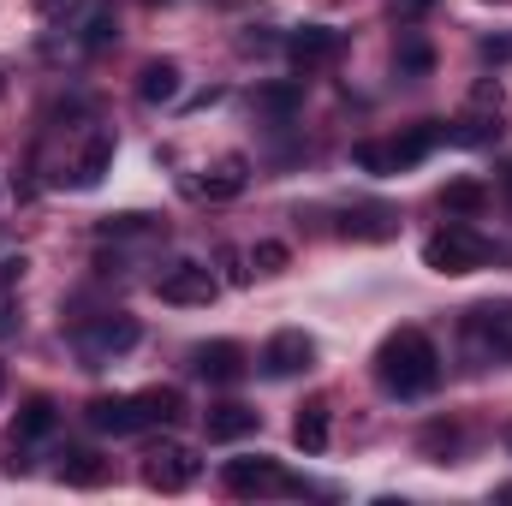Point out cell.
<instances>
[{
  "instance_id": "obj_1",
  "label": "cell",
  "mask_w": 512,
  "mask_h": 506,
  "mask_svg": "<svg viewBox=\"0 0 512 506\" xmlns=\"http://www.w3.org/2000/svg\"><path fill=\"white\" fill-rule=\"evenodd\" d=\"M376 381L387 399H423L441 387V352L423 328H393L376 346Z\"/></svg>"
},
{
  "instance_id": "obj_2",
  "label": "cell",
  "mask_w": 512,
  "mask_h": 506,
  "mask_svg": "<svg viewBox=\"0 0 512 506\" xmlns=\"http://www.w3.org/2000/svg\"><path fill=\"white\" fill-rule=\"evenodd\" d=\"M447 143V126L441 120H423V126H411L405 137H387V143H358L352 149V161L364 167V173H405V167H417L429 149H441Z\"/></svg>"
},
{
  "instance_id": "obj_3",
  "label": "cell",
  "mask_w": 512,
  "mask_h": 506,
  "mask_svg": "<svg viewBox=\"0 0 512 506\" xmlns=\"http://www.w3.org/2000/svg\"><path fill=\"white\" fill-rule=\"evenodd\" d=\"M137 316L126 310H102V316H84L78 322V334H72V346H78V358H84V370H102V364H114L120 352L137 346Z\"/></svg>"
},
{
  "instance_id": "obj_4",
  "label": "cell",
  "mask_w": 512,
  "mask_h": 506,
  "mask_svg": "<svg viewBox=\"0 0 512 506\" xmlns=\"http://www.w3.org/2000/svg\"><path fill=\"white\" fill-rule=\"evenodd\" d=\"M489 256H495V245H489L471 221H453V227H441L435 239H423V262H429L435 274H477V268H489Z\"/></svg>"
},
{
  "instance_id": "obj_5",
  "label": "cell",
  "mask_w": 512,
  "mask_h": 506,
  "mask_svg": "<svg viewBox=\"0 0 512 506\" xmlns=\"http://www.w3.org/2000/svg\"><path fill=\"white\" fill-rule=\"evenodd\" d=\"M221 483H227V495H239V501H256V495H304V483L286 477L274 459H227Z\"/></svg>"
},
{
  "instance_id": "obj_6",
  "label": "cell",
  "mask_w": 512,
  "mask_h": 506,
  "mask_svg": "<svg viewBox=\"0 0 512 506\" xmlns=\"http://www.w3.org/2000/svg\"><path fill=\"white\" fill-rule=\"evenodd\" d=\"M465 334H471V346H477L489 364H512V298L477 304V310L465 316Z\"/></svg>"
},
{
  "instance_id": "obj_7",
  "label": "cell",
  "mask_w": 512,
  "mask_h": 506,
  "mask_svg": "<svg viewBox=\"0 0 512 506\" xmlns=\"http://www.w3.org/2000/svg\"><path fill=\"white\" fill-rule=\"evenodd\" d=\"M84 423H90L96 435H137V429H149L137 393H96V399L84 405Z\"/></svg>"
},
{
  "instance_id": "obj_8",
  "label": "cell",
  "mask_w": 512,
  "mask_h": 506,
  "mask_svg": "<svg viewBox=\"0 0 512 506\" xmlns=\"http://www.w3.org/2000/svg\"><path fill=\"white\" fill-rule=\"evenodd\" d=\"M310 364H316V340H310L304 328H280V334L262 346V376H274V381L304 376Z\"/></svg>"
},
{
  "instance_id": "obj_9",
  "label": "cell",
  "mask_w": 512,
  "mask_h": 506,
  "mask_svg": "<svg viewBox=\"0 0 512 506\" xmlns=\"http://www.w3.org/2000/svg\"><path fill=\"white\" fill-rule=\"evenodd\" d=\"M191 376L215 381V387H233V381L251 376V358H245V346H239V340H209V346H197V352H191Z\"/></svg>"
},
{
  "instance_id": "obj_10",
  "label": "cell",
  "mask_w": 512,
  "mask_h": 506,
  "mask_svg": "<svg viewBox=\"0 0 512 506\" xmlns=\"http://www.w3.org/2000/svg\"><path fill=\"white\" fill-rule=\"evenodd\" d=\"M155 292H161V304H215L221 280H215L203 262H179V268H167V274L155 280Z\"/></svg>"
},
{
  "instance_id": "obj_11",
  "label": "cell",
  "mask_w": 512,
  "mask_h": 506,
  "mask_svg": "<svg viewBox=\"0 0 512 506\" xmlns=\"http://www.w3.org/2000/svg\"><path fill=\"white\" fill-rule=\"evenodd\" d=\"M340 30H328V24H298V30H286V54H292V66L298 72H310V66H328L334 54H340Z\"/></svg>"
},
{
  "instance_id": "obj_12",
  "label": "cell",
  "mask_w": 512,
  "mask_h": 506,
  "mask_svg": "<svg viewBox=\"0 0 512 506\" xmlns=\"http://www.w3.org/2000/svg\"><path fill=\"white\" fill-rule=\"evenodd\" d=\"M191 477H197V459L185 453V447H155L149 453V465H143V483L149 489H161V495H179V489H191Z\"/></svg>"
},
{
  "instance_id": "obj_13",
  "label": "cell",
  "mask_w": 512,
  "mask_h": 506,
  "mask_svg": "<svg viewBox=\"0 0 512 506\" xmlns=\"http://www.w3.org/2000/svg\"><path fill=\"white\" fill-rule=\"evenodd\" d=\"M262 429V411H251V405H239V399H227V405H209V417H203V435L209 441H245V435H256Z\"/></svg>"
},
{
  "instance_id": "obj_14",
  "label": "cell",
  "mask_w": 512,
  "mask_h": 506,
  "mask_svg": "<svg viewBox=\"0 0 512 506\" xmlns=\"http://www.w3.org/2000/svg\"><path fill=\"white\" fill-rule=\"evenodd\" d=\"M54 477L72 483V489H102V483H108V459L90 453V447H66L60 465H54Z\"/></svg>"
},
{
  "instance_id": "obj_15",
  "label": "cell",
  "mask_w": 512,
  "mask_h": 506,
  "mask_svg": "<svg viewBox=\"0 0 512 506\" xmlns=\"http://www.w3.org/2000/svg\"><path fill=\"white\" fill-rule=\"evenodd\" d=\"M137 102H143V108L179 102V66H173V60H149V66L137 72Z\"/></svg>"
},
{
  "instance_id": "obj_16",
  "label": "cell",
  "mask_w": 512,
  "mask_h": 506,
  "mask_svg": "<svg viewBox=\"0 0 512 506\" xmlns=\"http://www.w3.org/2000/svg\"><path fill=\"white\" fill-rule=\"evenodd\" d=\"M489 102H477L471 114H459L453 126H447V143H459V149H489L495 137H501V114H483Z\"/></svg>"
},
{
  "instance_id": "obj_17",
  "label": "cell",
  "mask_w": 512,
  "mask_h": 506,
  "mask_svg": "<svg viewBox=\"0 0 512 506\" xmlns=\"http://www.w3.org/2000/svg\"><path fill=\"white\" fill-rule=\"evenodd\" d=\"M489 197H495V191H489L483 179H453V185L441 191V209H447L453 221H477V215L489 209Z\"/></svg>"
},
{
  "instance_id": "obj_18",
  "label": "cell",
  "mask_w": 512,
  "mask_h": 506,
  "mask_svg": "<svg viewBox=\"0 0 512 506\" xmlns=\"http://www.w3.org/2000/svg\"><path fill=\"white\" fill-rule=\"evenodd\" d=\"M346 233H352V239H370V245H376V239H393V233H399V209H387V203H358V209L346 215Z\"/></svg>"
},
{
  "instance_id": "obj_19",
  "label": "cell",
  "mask_w": 512,
  "mask_h": 506,
  "mask_svg": "<svg viewBox=\"0 0 512 506\" xmlns=\"http://www.w3.org/2000/svg\"><path fill=\"white\" fill-rule=\"evenodd\" d=\"M298 108H304V84H292V78H286V84H262V90H256V114H262V120H274V126H286Z\"/></svg>"
},
{
  "instance_id": "obj_20",
  "label": "cell",
  "mask_w": 512,
  "mask_h": 506,
  "mask_svg": "<svg viewBox=\"0 0 512 506\" xmlns=\"http://www.w3.org/2000/svg\"><path fill=\"white\" fill-rule=\"evenodd\" d=\"M245 185H251V161H245V155H227V161H215V173H209L197 191L215 197V203H227V197H239Z\"/></svg>"
},
{
  "instance_id": "obj_21",
  "label": "cell",
  "mask_w": 512,
  "mask_h": 506,
  "mask_svg": "<svg viewBox=\"0 0 512 506\" xmlns=\"http://www.w3.org/2000/svg\"><path fill=\"white\" fill-rule=\"evenodd\" d=\"M292 441H298V453H328V405L322 399H310L298 417H292Z\"/></svg>"
},
{
  "instance_id": "obj_22",
  "label": "cell",
  "mask_w": 512,
  "mask_h": 506,
  "mask_svg": "<svg viewBox=\"0 0 512 506\" xmlns=\"http://www.w3.org/2000/svg\"><path fill=\"white\" fill-rule=\"evenodd\" d=\"M54 423H60V405H54L48 393H30L24 411H18V441H48Z\"/></svg>"
},
{
  "instance_id": "obj_23",
  "label": "cell",
  "mask_w": 512,
  "mask_h": 506,
  "mask_svg": "<svg viewBox=\"0 0 512 506\" xmlns=\"http://www.w3.org/2000/svg\"><path fill=\"white\" fill-rule=\"evenodd\" d=\"M108 161H114V137H108V131H96V137H90V149H84V155H78V167H72V185H84V191H90V185H102Z\"/></svg>"
},
{
  "instance_id": "obj_24",
  "label": "cell",
  "mask_w": 512,
  "mask_h": 506,
  "mask_svg": "<svg viewBox=\"0 0 512 506\" xmlns=\"http://www.w3.org/2000/svg\"><path fill=\"white\" fill-rule=\"evenodd\" d=\"M96 233L102 239H167V221L161 215H108Z\"/></svg>"
},
{
  "instance_id": "obj_25",
  "label": "cell",
  "mask_w": 512,
  "mask_h": 506,
  "mask_svg": "<svg viewBox=\"0 0 512 506\" xmlns=\"http://www.w3.org/2000/svg\"><path fill=\"white\" fill-rule=\"evenodd\" d=\"M114 42H120V12L102 0V6H90V24H84V48H90V54H108Z\"/></svg>"
},
{
  "instance_id": "obj_26",
  "label": "cell",
  "mask_w": 512,
  "mask_h": 506,
  "mask_svg": "<svg viewBox=\"0 0 512 506\" xmlns=\"http://www.w3.org/2000/svg\"><path fill=\"white\" fill-rule=\"evenodd\" d=\"M393 66H399L405 78H429V72H435V48H429V42H417V36H399Z\"/></svg>"
},
{
  "instance_id": "obj_27",
  "label": "cell",
  "mask_w": 512,
  "mask_h": 506,
  "mask_svg": "<svg viewBox=\"0 0 512 506\" xmlns=\"http://www.w3.org/2000/svg\"><path fill=\"white\" fill-rule=\"evenodd\" d=\"M423 453H429V459L459 453V429H453V423H429V429H423Z\"/></svg>"
},
{
  "instance_id": "obj_28",
  "label": "cell",
  "mask_w": 512,
  "mask_h": 506,
  "mask_svg": "<svg viewBox=\"0 0 512 506\" xmlns=\"http://www.w3.org/2000/svg\"><path fill=\"white\" fill-rule=\"evenodd\" d=\"M251 262L262 268V274H274V268H286V245H274V239H268V245H256V251H251Z\"/></svg>"
},
{
  "instance_id": "obj_29",
  "label": "cell",
  "mask_w": 512,
  "mask_h": 506,
  "mask_svg": "<svg viewBox=\"0 0 512 506\" xmlns=\"http://www.w3.org/2000/svg\"><path fill=\"white\" fill-rule=\"evenodd\" d=\"M387 6H393V18H423L435 0H387Z\"/></svg>"
},
{
  "instance_id": "obj_30",
  "label": "cell",
  "mask_w": 512,
  "mask_h": 506,
  "mask_svg": "<svg viewBox=\"0 0 512 506\" xmlns=\"http://www.w3.org/2000/svg\"><path fill=\"white\" fill-rule=\"evenodd\" d=\"M18 280H24V256H6L0 262V286H18Z\"/></svg>"
},
{
  "instance_id": "obj_31",
  "label": "cell",
  "mask_w": 512,
  "mask_h": 506,
  "mask_svg": "<svg viewBox=\"0 0 512 506\" xmlns=\"http://www.w3.org/2000/svg\"><path fill=\"white\" fill-rule=\"evenodd\" d=\"M6 334H18V322H12V298H6V286H0V340Z\"/></svg>"
},
{
  "instance_id": "obj_32",
  "label": "cell",
  "mask_w": 512,
  "mask_h": 506,
  "mask_svg": "<svg viewBox=\"0 0 512 506\" xmlns=\"http://www.w3.org/2000/svg\"><path fill=\"white\" fill-rule=\"evenodd\" d=\"M507 54H512L507 36H489V42H483V60H507Z\"/></svg>"
},
{
  "instance_id": "obj_33",
  "label": "cell",
  "mask_w": 512,
  "mask_h": 506,
  "mask_svg": "<svg viewBox=\"0 0 512 506\" xmlns=\"http://www.w3.org/2000/svg\"><path fill=\"white\" fill-rule=\"evenodd\" d=\"M36 6H42L48 18H60V12H66V6H78V0H36Z\"/></svg>"
},
{
  "instance_id": "obj_34",
  "label": "cell",
  "mask_w": 512,
  "mask_h": 506,
  "mask_svg": "<svg viewBox=\"0 0 512 506\" xmlns=\"http://www.w3.org/2000/svg\"><path fill=\"white\" fill-rule=\"evenodd\" d=\"M501 203H507V209H512V167H507V173H501Z\"/></svg>"
},
{
  "instance_id": "obj_35",
  "label": "cell",
  "mask_w": 512,
  "mask_h": 506,
  "mask_svg": "<svg viewBox=\"0 0 512 506\" xmlns=\"http://www.w3.org/2000/svg\"><path fill=\"white\" fill-rule=\"evenodd\" d=\"M501 501H512V483H501Z\"/></svg>"
},
{
  "instance_id": "obj_36",
  "label": "cell",
  "mask_w": 512,
  "mask_h": 506,
  "mask_svg": "<svg viewBox=\"0 0 512 506\" xmlns=\"http://www.w3.org/2000/svg\"><path fill=\"white\" fill-rule=\"evenodd\" d=\"M501 441H507V453H512V423H507V435H501Z\"/></svg>"
},
{
  "instance_id": "obj_37",
  "label": "cell",
  "mask_w": 512,
  "mask_h": 506,
  "mask_svg": "<svg viewBox=\"0 0 512 506\" xmlns=\"http://www.w3.org/2000/svg\"><path fill=\"white\" fill-rule=\"evenodd\" d=\"M0 387H6V370H0Z\"/></svg>"
},
{
  "instance_id": "obj_38",
  "label": "cell",
  "mask_w": 512,
  "mask_h": 506,
  "mask_svg": "<svg viewBox=\"0 0 512 506\" xmlns=\"http://www.w3.org/2000/svg\"><path fill=\"white\" fill-rule=\"evenodd\" d=\"M495 6H512V0H495Z\"/></svg>"
}]
</instances>
